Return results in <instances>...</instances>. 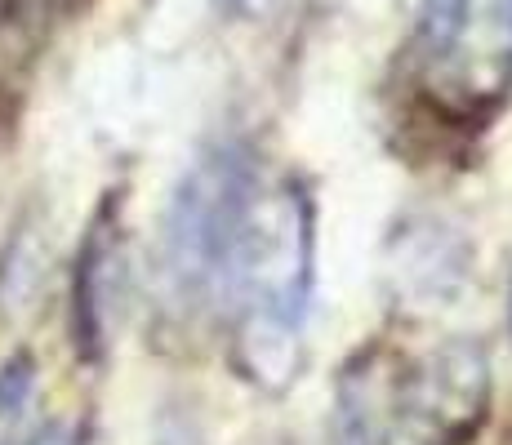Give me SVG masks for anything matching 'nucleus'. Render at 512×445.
<instances>
[{"label":"nucleus","instance_id":"1","mask_svg":"<svg viewBox=\"0 0 512 445\" xmlns=\"http://www.w3.org/2000/svg\"><path fill=\"white\" fill-rule=\"evenodd\" d=\"M490 356L464 334H374L339 370L330 445H472L490 419Z\"/></svg>","mask_w":512,"mask_h":445},{"label":"nucleus","instance_id":"2","mask_svg":"<svg viewBox=\"0 0 512 445\" xmlns=\"http://www.w3.org/2000/svg\"><path fill=\"white\" fill-rule=\"evenodd\" d=\"M317 276V205L303 178H268L245 227L219 312L232 330V361L250 383L281 392L303 361V325Z\"/></svg>","mask_w":512,"mask_h":445},{"label":"nucleus","instance_id":"3","mask_svg":"<svg viewBox=\"0 0 512 445\" xmlns=\"http://www.w3.org/2000/svg\"><path fill=\"white\" fill-rule=\"evenodd\" d=\"M268 178L272 174L263 170V156L245 138L210 143L179 178L161 214V245H156L161 299L170 308L183 316L219 312L236 245L254 219Z\"/></svg>","mask_w":512,"mask_h":445},{"label":"nucleus","instance_id":"4","mask_svg":"<svg viewBox=\"0 0 512 445\" xmlns=\"http://www.w3.org/2000/svg\"><path fill=\"white\" fill-rule=\"evenodd\" d=\"M406 85L441 130H481L512 103V0H419Z\"/></svg>","mask_w":512,"mask_h":445},{"label":"nucleus","instance_id":"5","mask_svg":"<svg viewBox=\"0 0 512 445\" xmlns=\"http://www.w3.org/2000/svg\"><path fill=\"white\" fill-rule=\"evenodd\" d=\"M32 445H85V441H81V432L67 428V423H49L45 432L32 437Z\"/></svg>","mask_w":512,"mask_h":445},{"label":"nucleus","instance_id":"6","mask_svg":"<svg viewBox=\"0 0 512 445\" xmlns=\"http://www.w3.org/2000/svg\"><path fill=\"white\" fill-rule=\"evenodd\" d=\"M223 5H228V9H259L263 0H223Z\"/></svg>","mask_w":512,"mask_h":445},{"label":"nucleus","instance_id":"7","mask_svg":"<svg viewBox=\"0 0 512 445\" xmlns=\"http://www.w3.org/2000/svg\"><path fill=\"white\" fill-rule=\"evenodd\" d=\"M508 330H512V290H508Z\"/></svg>","mask_w":512,"mask_h":445}]
</instances>
